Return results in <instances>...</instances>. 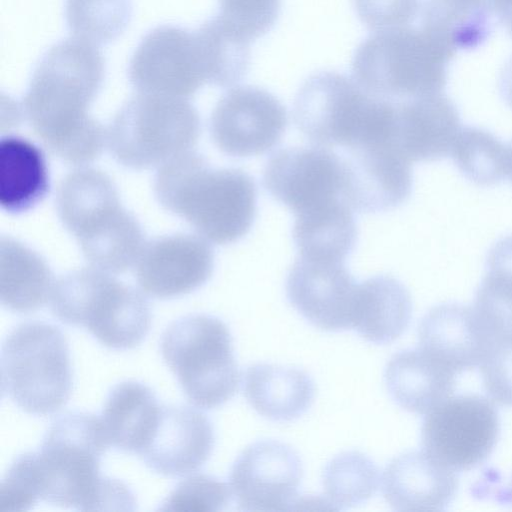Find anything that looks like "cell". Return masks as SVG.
Wrapping results in <instances>:
<instances>
[{"mask_svg":"<svg viewBox=\"0 0 512 512\" xmlns=\"http://www.w3.org/2000/svg\"><path fill=\"white\" fill-rule=\"evenodd\" d=\"M104 77L101 51L78 38L52 45L33 70L21 111L43 145L67 163L86 165L107 145V130L88 113Z\"/></svg>","mask_w":512,"mask_h":512,"instance_id":"cell-1","label":"cell"},{"mask_svg":"<svg viewBox=\"0 0 512 512\" xmlns=\"http://www.w3.org/2000/svg\"><path fill=\"white\" fill-rule=\"evenodd\" d=\"M108 447L96 415L73 411L56 418L32 452L40 500L81 511L134 510L131 490L101 474Z\"/></svg>","mask_w":512,"mask_h":512,"instance_id":"cell-2","label":"cell"},{"mask_svg":"<svg viewBox=\"0 0 512 512\" xmlns=\"http://www.w3.org/2000/svg\"><path fill=\"white\" fill-rule=\"evenodd\" d=\"M154 188L165 209L215 244H229L245 236L256 216L254 179L241 169L212 168L193 150L160 166Z\"/></svg>","mask_w":512,"mask_h":512,"instance_id":"cell-3","label":"cell"},{"mask_svg":"<svg viewBox=\"0 0 512 512\" xmlns=\"http://www.w3.org/2000/svg\"><path fill=\"white\" fill-rule=\"evenodd\" d=\"M395 104L364 90L336 71L310 75L296 93L293 119L298 130L321 147L352 149L392 142Z\"/></svg>","mask_w":512,"mask_h":512,"instance_id":"cell-4","label":"cell"},{"mask_svg":"<svg viewBox=\"0 0 512 512\" xmlns=\"http://www.w3.org/2000/svg\"><path fill=\"white\" fill-rule=\"evenodd\" d=\"M454 55L421 28L377 31L356 48L352 78L368 93L393 103L438 94Z\"/></svg>","mask_w":512,"mask_h":512,"instance_id":"cell-5","label":"cell"},{"mask_svg":"<svg viewBox=\"0 0 512 512\" xmlns=\"http://www.w3.org/2000/svg\"><path fill=\"white\" fill-rule=\"evenodd\" d=\"M49 301L58 320L84 327L111 349L137 347L151 327L152 312L146 297L113 274L92 266L55 280Z\"/></svg>","mask_w":512,"mask_h":512,"instance_id":"cell-6","label":"cell"},{"mask_svg":"<svg viewBox=\"0 0 512 512\" xmlns=\"http://www.w3.org/2000/svg\"><path fill=\"white\" fill-rule=\"evenodd\" d=\"M1 391L26 413L47 416L65 406L73 376L68 341L55 325L27 321L4 339Z\"/></svg>","mask_w":512,"mask_h":512,"instance_id":"cell-7","label":"cell"},{"mask_svg":"<svg viewBox=\"0 0 512 512\" xmlns=\"http://www.w3.org/2000/svg\"><path fill=\"white\" fill-rule=\"evenodd\" d=\"M162 357L188 400L213 409L237 392L240 372L227 325L208 314H190L172 322L160 341Z\"/></svg>","mask_w":512,"mask_h":512,"instance_id":"cell-8","label":"cell"},{"mask_svg":"<svg viewBox=\"0 0 512 512\" xmlns=\"http://www.w3.org/2000/svg\"><path fill=\"white\" fill-rule=\"evenodd\" d=\"M199 134V114L187 99L138 93L114 116L107 146L126 167L159 168L192 150Z\"/></svg>","mask_w":512,"mask_h":512,"instance_id":"cell-9","label":"cell"},{"mask_svg":"<svg viewBox=\"0 0 512 512\" xmlns=\"http://www.w3.org/2000/svg\"><path fill=\"white\" fill-rule=\"evenodd\" d=\"M60 220L90 266L113 275L135 266L146 244L139 222L121 205L113 183L79 194Z\"/></svg>","mask_w":512,"mask_h":512,"instance_id":"cell-10","label":"cell"},{"mask_svg":"<svg viewBox=\"0 0 512 512\" xmlns=\"http://www.w3.org/2000/svg\"><path fill=\"white\" fill-rule=\"evenodd\" d=\"M500 423L493 401L478 394L450 396L426 413L423 450L455 472L469 471L491 455Z\"/></svg>","mask_w":512,"mask_h":512,"instance_id":"cell-11","label":"cell"},{"mask_svg":"<svg viewBox=\"0 0 512 512\" xmlns=\"http://www.w3.org/2000/svg\"><path fill=\"white\" fill-rule=\"evenodd\" d=\"M127 76L138 93L194 95L207 83L195 30L159 25L148 31L132 54Z\"/></svg>","mask_w":512,"mask_h":512,"instance_id":"cell-12","label":"cell"},{"mask_svg":"<svg viewBox=\"0 0 512 512\" xmlns=\"http://www.w3.org/2000/svg\"><path fill=\"white\" fill-rule=\"evenodd\" d=\"M287 124L286 108L276 96L245 85L230 89L219 99L211 114L210 134L223 153L244 158L273 149Z\"/></svg>","mask_w":512,"mask_h":512,"instance_id":"cell-13","label":"cell"},{"mask_svg":"<svg viewBox=\"0 0 512 512\" xmlns=\"http://www.w3.org/2000/svg\"><path fill=\"white\" fill-rule=\"evenodd\" d=\"M303 476L299 455L287 444L261 440L247 446L234 461L229 486L239 509H296Z\"/></svg>","mask_w":512,"mask_h":512,"instance_id":"cell-14","label":"cell"},{"mask_svg":"<svg viewBox=\"0 0 512 512\" xmlns=\"http://www.w3.org/2000/svg\"><path fill=\"white\" fill-rule=\"evenodd\" d=\"M263 184L295 215L342 197V157L326 147H288L266 162Z\"/></svg>","mask_w":512,"mask_h":512,"instance_id":"cell-15","label":"cell"},{"mask_svg":"<svg viewBox=\"0 0 512 512\" xmlns=\"http://www.w3.org/2000/svg\"><path fill=\"white\" fill-rule=\"evenodd\" d=\"M342 157V197L362 213H378L402 205L412 191L408 161L391 142L347 149Z\"/></svg>","mask_w":512,"mask_h":512,"instance_id":"cell-16","label":"cell"},{"mask_svg":"<svg viewBox=\"0 0 512 512\" xmlns=\"http://www.w3.org/2000/svg\"><path fill=\"white\" fill-rule=\"evenodd\" d=\"M357 284L345 261L299 256L288 273L286 295L313 326L338 332L352 328Z\"/></svg>","mask_w":512,"mask_h":512,"instance_id":"cell-17","label":"cell"},{"mask_svg":"<svg viewBox=\"0 0 512 512\" xmlns=\"http://www.w3.org/2000/svg\"><path fill=\"white\" fill-rule=\"evenodd\" d=\"M213 267L214 254L207 240L199 235L174 234L145 244L135 274L144 293L170 299L200 288Z\"/></svg>","mask_w":512,"mask_h":512,"instance_id":"cell-18","label":"cell"},{"mask_svg":"<svg viewBox=\"0 0 512 512\" xmlns=\"http://www.w3.org/2000/svg\"><path fill=\"white\" fill-rule=\"evenodd\" d=\"M214 443L213 425L203 412L185 405H162L155 432L139 456L158 474L182 477L206 463Z\"/></svg>","mask_w":512,"mask_h":512,"instance_id":"cell-19","label":"cell"},{"mask_svg":"<svg viewBox=\"0 0 512 512\" xmlns=\"http://www.w3.org/2000/svg\"><path fill=\"white\" fill-rule=\"evenodd\" d=\"M392 143L410 162L450 156L461 129L455 104L443 93L396 102Z\"/></svg>","mask_w":512,"mask_h":512,"instance_id":"cell-20","label":"cell"},{"mask_svg":"<svg viewBox=\"0 0 512 512\" xmlns=\"http://www.w3.org/2000/svg\"><path fill=\"white\" fill-rule=\"evenodd\" d=\"M418 338L420 348L456 374L479 366L491 340L474 308L454 302L431 308Z\"/></svg>","mask_w":512,"mask_h":512,"instance_id":"cell-21","label":"cell"},{"mask_svg":"<svg viewBox=\"0 0 512 512\" xmlns=\"http://www.w3.org/2000/svg\"><path fill=\"white\" fill-rule=\"evenodd\" d=\"M458 478L425 450L393 458L382 476L383 496L396 511H441L454 499Z\"/></svg>","mask_w":512,"mask_h":512,"instance_id":"cell-22","label":"cell"},{"mask_svg":"<svg viewBox=\"0 0 512 512\" xmlns=\"http://www.w3.org/2000/svg\"><path fill=\"white\" fill-rule=\"evenodd\" d=\"M456 375L418 347L395 353L385 367L384 381L401 408L426 414L452 395Z\"/></svg>","mask_w":512,"mask_h":512,"instance_id":"cell-23","label":"cell"},{"mask_svg":"<svg viewBox=\"0 0 512 512\" xmlns=\"http://www.w3.org/2000/svg\"><path fill=\"white\" fill-rule=\"evenodd\" d=\"M411 315L410 293L398 279L377 275L357 284L352 328L368 342H393L406 330Z\"/></svg>","mask_w":512,"mask_h":512,"instance_id":"cell-24","label":"cell"},{"mask_svg":"<svg viewBox=\"0 0 512 512\" xmlns=\"http://www.w3.org/2000/svg\"><path fill=\"white\" fill-rule=\"evenodd\" d=\"M161 406L154 391L141 382L116 384L100 417L109 446L140 455L155 432Z\"/></svg>","mask_w":512,"mask_h":512,"instance_id":"cell-25","label":"cell"},{"mask_svg":"<svg viewBox=\"0 0 512 512\" xmlns=\"http://www.w3.org/2000/svg\"><path fill=\"white\" fill-rule=\"evenodd\" d=\"M243 390L247 402L259 415L285 422L301 417L309 409L315 385L302 369L256 363L245 371Z\"/></svg>","mask_w":512,"mask_h":512,"instance_id":"cell-26","label":"cell"},{"mask_svg":"<svg viewBox=\"0 0 512 512\" xmlns=\"http://www.w3.org/2000/svg\"><path fill=\"white\" fill-rule=\"evenodd\" d=\"M50 188L42 150L17 135L0 141V205L9 213H23L40 203Z\"/></svg>","mask_w":512,"mask_h":512,"instance_id":"cell-27","label":"cell"},{"mask_svg":"<svg viewBox=\"0 0 512 512\" xmlns=\"http://www.w3.org/2000/svg\"><path fill=\"white\" fill-rule=\"evenodd\" d=\"M55 280L46 261L10 237L0 241V300L8 310L30 313L49 300Z\"/></svg>","mask_w":512,"mask_h":512,"instance_id":"cell-28","label":"cell"},{"mask_svg":"<svg viewBox=\"0 0 512 512\" xmlns=\"http://www.w3.org/2000/svg\"><path fill=\"white\" fill-rule=\"evenodd\" d=\"M352 208L343 198L295 215L292 236L299 256L345 261L357 242Z\"/></svg>","mask_w":512,"mask_h":512,"instance_id":"cell-29","label":"cell"},{"mask_svg":"<svg viewBox=\"0 0 512 512\" xmlns=\"http://www.w3.org/2000/svg\"><path fill=\"white\" fill-rule=\"evenodd\" d=\"M491 15L486 0H426L421 29L454 52L471 50L488 39Z\"/></svg>","mask_w":512,"mask_h":512,"instance_id":"cell-30","label":"cell"},{"mask_svg":"<svg viewBox=\"0 0 512 512\" xmlns=\"http://www.w3.org/2000/svg\"><path fill=\"white\" fill-rule=\"evenodd\" d=\"M473 308L490 338L512 335V235L489 250Z\"/></svg>","mask_w":512,"mask_h":512,"instance_id":"cell-31","label":"cell"},{"mask_svg":"<svg viewBox=\"0 0 512 512\" xmlns=\"http://www.w3.org/2000/svg\"><path fill=\"white\" fill-rule=\"evenodd\" d=\"M206 82L227 88L239 83L250 64V40L218 14L195 30Z\"/></svg>","mask_w":512,"mask_h":512,"instance_id":"cell-32","label":"cell"},{"mask_svg":"<svg viewBox=\"0 0 512 512\" xmlns=\"http://www.w3.org/2000/svg\"><path fill=\"white\" fill-rule=\"evenodd\" d=\"M322 484L328 509H349L365 503L375 494L379 469L364 453L346 451L326 464Z\"/></svg>","mask_w":512,"mask_h":512,"instance_id":"cell-33","label":"cell"},{"mask_svg":"<svg viewBox=\"0 0 512 512\" xmlns=\"http://www.w3.org/2000/svg\"><path fill=\"white\" fill-rule=\"evenodd\" d=\"M450 156L460 173L478 186H492L507 177V145L486 129L461 127Z\"/></svg>","mask_w":512,"mask_h":512,"instance_id":"cell-34","label":"cell"},{"mask_svg":"<svg viewBox=\"0 0 512 512\" xmlns=\"http://www.w3.org/2000/svg\"><path fill=\"white\" fill-rule=\"evenodd\" d=\"M132 0H66L65 21L75 38L94 45L117 39L132 18Z\"/></svg>","mask_w":512,"mask_h":512,"instance_id":"cell-35","label":"cell"},{"mask_svg":"<svg viewBox=\"0 0 512 512\" xmlns=\"http://www.w3.org/2000/svg\"><path fill=\"white\" fill-rule=\"evenodd\" d=\"M230 486L220 479L196 474L176 485L161 502L160 511H220L230 502Z\"/></svg>","mask_w":512,"mask_h":512,"instance_id":"cell-36","label":"cell"},{"mask_svg":"<svg viewBox=\"0 0 512 512\" xmlns=\"http://www.w3.org/2000/svg\"><path fill=\"white\" fill-rule=\"evenodd\" d=\"M479 368L491 400L512 407V335L491 338Z\"/></svg>","mask_w":512,"mask_h":512,"instance_id":"cell-37","label":"cell"},{"mask_svg":"<svg viewBox=\"0 0 512 512\" xmlns=\"http://www.w3.org/2000/svg\"><path fill=\"white\" fill-rule=\"evenodd\" d=\"M280 7L281 0H219L218 15L253 41L271 30Z\"/></svg>","mask_w":512,"mask_h":512,"instance_id":"cell-38","label":"cell"},{"mask_svg":"<svg viewBox=\"0 0 512 512\" xmlns=\"http://www.w3.org/2000/svg\"><path fill=\"white\" fill-rule=\"evenodd\" d=\"M40 500L31 451L18 455L0 484L1 511H27Z\"/></svg>","mask_w":512,"mask_h":512,"instance_id":"cell-39","label":"cell"},{"mask_svg":"<svg viewBox=\"0 0 512 512\" xmlns=\"http://www.w3.org/2000/svg\"><path fill=\"white\" fill-rule=\"evenodd\" d=\"M359 20L371 31L409 26L420 9V0H353Z\"/></svg>","mask_w":512,"mask_h":512,"instance_id":"cell-40","label":"cell"},{"mask_svg":"<svg viewBox=\"0 0 512 512\" xmlns=\"http://www.w3.org/2000/svg\"><path fill=\"white\" fill-rule=\"evenodd\" d=\"M492 14L512 37V0H486Z\"/></svg>","mask_w":512,"mask_h":512,"instance_id":"cell-41","label":"cell"},{"mask_svg":"<svg viewBox=\"0 0 512 512\" xmlns=\"http://www.w3.org/2000/svg\"><path fill=\"white\" fill-rule=\"evenodd\" d=\"M499 92L503 101L512 109V57L500 72Z\"/></svg>","mask_w":512,"mask_h":512,"instance_id":"cell-42","label":"cell"},{"mask_svg":"<svg viewBox=\"0 0 512 512\" xmlns=\"http://www.w3.org/2000/svg\"><path fill=\"white\" fill-rule=\"evenodd\" d=\"M507 177L512 182V142L507 145Z\"/></svg>","mask_w":512,"mask_h":512,"instance_id":"cell-43","label":"cell"},{"mask_svg":"<svg viewBox=\"0 0 512 512\" xmlns=\"http://www.w3.org/2000/svg\"><path fill=\"white\" fill-rule=\"evenodd\" d=\"M505 496L509 498V500L512 502V481L510 486L508 487V490L505 493Z\"/></svg>","mask_w":512,"mask_h":512,"instance_id":"cell-44","label":"cell"}]
</instances>
